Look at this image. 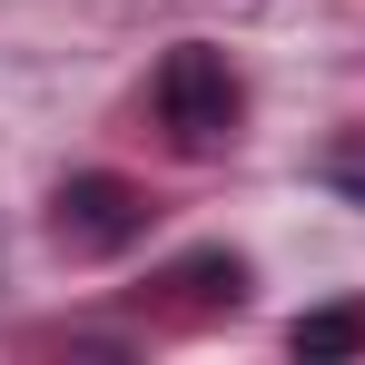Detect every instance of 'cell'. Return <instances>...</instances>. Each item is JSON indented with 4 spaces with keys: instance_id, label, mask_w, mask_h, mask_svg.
Segmentation results:
<instances>
[{
    "instance_id": "4",
    "label": "cell",
    "mask_w": 365,
    "mask_h": 365,
    "mask_svg": "<svg viewBox=\"0 0 365 365\" xmlns=\"http://www.w3.org/2000/svg\"><path fill=\"white\" fill-rule=\"evenodd\" d=\"M287 346H297L306 365L356 356V346H365V306H316V316H297V326H287Z\"/></svg>"
},
{
    "instance_id": "1",
    "label": "cell",
    "mask_w": 365,
    "mask_h": 365,
    "mask_svg": "<svg viewBox=\"0 0 365 365\" xmlns=\"http://www.w3.org/2000/svg\"><path fill=\"white\" fill-rule=\"evenodd\" d=\"M148 99H158V119H168V138H178L187 158L227 148L237 119H247L237 69H227V50H207V40H178V50L158 60V79H148Z\"/></svg>"
},
{
    "instance_id": "2",
    "label": "cell",
    "mask_w": 365,
    "mask_h": 365,
    "mask_svg": "<svg viewBox=\"0 0 365 365\" xmlns=\"http://www.w3.org/2000/svg\"><path fill=\"white\" fill-rule=\"evenodd\" d=\"M50 237H60L69 257H119V247L148 237V187L109 178V168H79V178H60V197H50Z\"/></svg>"
},
{
    "instance_id": "3",
    "label": "cell",
    "mask_w": 365,
    "mask_h": 365,
    "mask_svg": "<svg viewBox=\"0 0 365 365\" xmlns=\"http://www.w3.org/2000/svg\"><path fill=\"white\" fill-rule=\"evenodd\" d=\"M158 287H178V306H237V297H247V257H227V247H197V257H178Z\"/></svg>"
},
{
    "instance_id": "5",
    "label": "cell",
    "mask_w": 365,
    "mask_h": 365,
    "mask_svg": "<svg viewBox=\"0 0 365 365\" xmlns=\"http://www.w3.org/2000/svg\"><path fill=\"white\" fill-rule=\"evenodd\" d=\"M336 178H356V187H365V148H336Z\"/></svg>"
}]
</instances>
